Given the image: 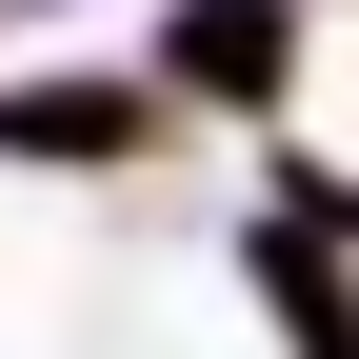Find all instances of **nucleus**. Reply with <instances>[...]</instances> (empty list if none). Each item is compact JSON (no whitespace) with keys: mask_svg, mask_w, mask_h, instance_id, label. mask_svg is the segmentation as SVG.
Listing matches in <instances>:
<instances>
[{"mask_svg":"<svg viewBox=\"0 0 359 359\" xmlns=\"http://www.w3.org/2000/svg\"><path fill=\"white\" fill-rule=\"evenodd\" d=\"M219 280H240V320L280 359H359V240H339V219L240 200V219H219Z\"/></svg>","mask_w":359,"mask_h":359,"instance_id":"7ed1b4c3","label":"nucleus"},{"mask_svg":"<svg viewBox=\"0 0 359 359\" xmlns=\"http://www.w3.org/2000/svg\"><path fill=\"white\" fill-rule=\"evenodd\" d=\"M180 140V100H160V60H60V80H0V180H140Z\"/></svg>","mask_w":359,"mask_h":359,"instance_id":"f03ea898","label":"nucleus"},{"mask_svg":"<svg viewBox=\"0 0 359 359\" xmlns=\"http://www.w3.org/2000/svg\"><path fill=\"white\" fill-rule=\"evenodd\" d=\"M140 60H160V100H180V120L280 140V120H299V80H320V20H299V0H160V20H140Z\"/></svg>","mask_w":359,"mask_h":359,"instance_id":"f257e3e1","label":"nucleus"}]
</instances>
